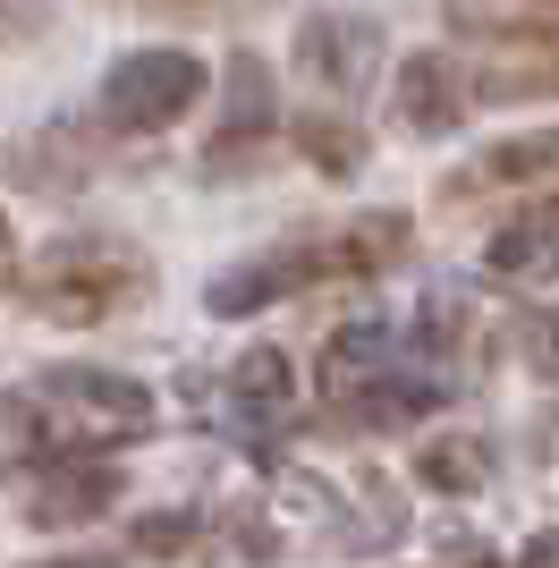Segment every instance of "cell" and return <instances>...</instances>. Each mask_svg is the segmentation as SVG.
<instances>
[{
    "label": "cell",
    "mask_w": 559,
    "mask_h": 568,
    "mask_svg": "<svg viewBox=\"0 0 559 568\" xmlns=\"http://www.w3.org/2000/svg\"><path fill=\"white\" fill-rule=\"evenodd\" d=\"M18 297L43 314V323H111L128 297H144V263L119 255L111 237H77V246H51V255L26 272Z\"/></svg>",
    "instance_id": "obj_1"
},
{
    "label": "cell",
    "mask_w": 559,
    "mask_h": 568,
    "mask_svg": "<svg viewBox=\"0 0 559 568\" xmlns=\"http://www.w3.org/2000/svg\"><path fill=\"white\" fill-rule=\"evenodd\" d=\"M119 128H179L195 102H204V69H195V51H128L102 85Z\"/></svg>",
    "instance_id": "obj_2"
},
{
    "label": "cell",
    "mask_w": 559,
    "mask_h": 568,
    "mask_svg": "<svg viewBox=\"0 0 559 568\" xmlns=\"http://www.w3.org/2000/svg\"><path fill=\"white\" fill-rule=\"evenodd\" d=\"M314 281H331V237H314V246H280V255H255V263H237V272H221L204 306L212 314H263V306H280V297L314 288Z\"/></svg>",
    "instance_id": "obj_3"
},
{
    "label": "cell",
    "mask_w": 559,
    "mask_h": 568,
    "mask_svg": "<svg viewBox=\"0 0 559 568\" xmlns=\"http://www.w3.org/2000/svg\"><path fill=\"white\" fill-rule=\"evenodd\" d=\"M43 407H51V416H85V442H119V433H144V425H153V399H144L136 382L85 374V365L43 374Z\"/></svg>",
    "instance_id": "obj_4"
},
{
    "label": "cell",
    "mask_w": 559,
    "mask_h": 568,
    "mask_svg": "<svg viewBox=\"0 0 559 568\" xmlns=\"http://www.w3.org/2000/svg\"><path fill=\"white\" fill-rule=\"evenodd\" d=\"M466 60L458 51H407L398 60V111H407V128L416 136H449L466 119Z\"/></svg>",
    "instance_id": "obj_5"
},
{
    "label": "cell",
    "mask_w": 559,
    "mask_h": 568,
    "mask_svg": "<svg viewBox=\"0 0 559 568\" xmlns=\"http://www.w3.org/2000/svg\"><path fill=\"white\" fill-rule=\"evenodd\" d=\"M297 60L314 85H331V94H356L373 69V26L365 18H305L297 34Z\"/></svg>",
    "instance_id": "obj_6"
},
{
    "label": "cell",
    "mask_w": 559,
    "mask_h": 568,
    "mask_svg": "<svg viewBox=\"0 0 559 568\" xmlns=\"http://www.w3.org/2000/svg\"><path fill=\"white\" fill-rule=\"evenodd\" d=\"M466 187H559V128H535V136H500L475 162V179H449V195Z\"/></svg>",
    "instance_id": "obj_7"
},
{
    "label": "cell",
    "mask_w": 559,
    "mask_h": 568,
    "mask_svg": "<svg viewBox=\"0 0 559 568\" xmlns=\"http://www.w3.org/2000/svg\"><path fill=\"white\" fill-rule=\"evenodd\" d=\"M102 509H119V475L111 467H60L43 493H34L26 518L34 526H85V518H102Z\"/></svg>",
    "instance_id": "obj_8"
},
{
    "label": "cell",
    "mask_w": 559,
    "mask_h": 568,
    "mask_svg": "<svg viewBox=\"0 0 559 568\" xmlns=\"http://www.w3.org/2000/svg\"><path fill=\"white\" fill-rule=\"evenodd\" d=\"M246 136H272V77H263L255 51L230 60V128H221V144H212V162H230Z\"/></svg>",
    "instance_id": "obj_9"
},
{
    "label": "cell",
    "mask_w": 559,
    "mask_h": 568,
    "mask_svg": "<svg viewBox=\"0 0 559 568\" xmlns=\"http://www.w3.org/2000/svg\"><path fill=\"white\" fill-rule=\"evenodd\" d=\"M491 263H500V272H559V195L491 237Z\"/></svg>",
    "instance_id": "obj_10"
},
{
    "label": "cell",
    "mask_w": 559,
    "mask_h": 568,
    "mask_svg": "<svg viewBox=\"0 0 559 568\" xmlns=\"http://www.w3.org/2000/svg\"><path fill=\"white\" fill-rule=\"evenodd\" d=\"M390 348V323H348V332H331V348H323V382L331 390H365V365Z\"/></svg>",
    "instance_id": "obj_11"
},
{
    "label": "cell",
    "mask_w": 559,
    "mask_h": 568,
    "mask_svg": "<svg viewBox=\"0 0 559 568\" xmlns=\"http://www.w3.org/2000/svg\"><path fill=\"white\" fill-rule=\"evenodd\" d=\"M297 144H305V162H323V170H339L348 179L356 162H365V136H356L339 111H305L297 119Z\"/></svg>",
    "instance_id": "obj_12"
},
{
    "label": "cell",
    "mask_w": 559,
    "mask_h": 568,
    "mask_svg": "<svg viewBox=\"0 0 559 568\" xmlns=\"http://www.w3.org/2000/svg\"><path fill=\"white\" fill-rule=\"evenodd\" d=\"M416 475L433 493H475V484H484V458H475V442H433V450L416 458Z\"/></svg>",
    "instance_id": "obj_13"
},
{
    "label": "cell",
    "mask_w": 559,
    "mask_h": 568,
    "mask_svg": "<svg viewBox=\"0 0 559 568\" xmlns=\"http://www.w3.org/2000/svg\"><path fill=\"white\" fill-rule=\"evenodd\" d=\"M280 399H288V356L280 348L246 356V365H237V407H280Z\"/></svg>",
    "instance_id": "obj_14"
},
{
    "label": "cell",
    "mask_w": 559,
    "mask_h": 568,
    "mask_svg": "<svg viewBox=\"0 0 559 568\" xmlns=\"http://www.w3.org/2000/svg\"><path fill=\"white\" fill-rule=\"evenodd\" d=\"M195 544V518H144L136 535H128V551H144V560H170V551Z\"/></svg>",
    "instance_id": "obj_15"
},
{
    "label": "cell",
    "mask_w": 559,
    "mask_h": 568,
    "mask_svg": "<svg viewBox=\"0 0 559 568\" xmlns=\"http://www.w3.org/2000/svg\"><path fill=\"white\" fill-rule=\"evenodd\" d=\"M34 568H119L111 551H69V560H34Z\"/></svg>",
    "instance_id": "obj_16"
},
{
    "label": "cell",
    "mask_w": 559,
    "mask_h": 568,
    "mask_svg": "<svg viewBox=\"0 0 559 568\" xmlns=\"http://www.w3.org/2000/svg\"><path fill=\"white\" fill-rule=\"evenodd\" d=\"M0 255H9V213H0Z\"/></svg>",
    "instance_id": "obj_17"
},
{
    "label": "cell",
    "mask_w": 559,
    "mask_h": 568,
    "mask_svg": "<svg viewBox=\"0 0 559 568\" xmlns=\"http://www.w3.org/2000/svg\"><path fill=\"white\" fill-rule=\"evenodd\" d=\"M475 568H491V560H475Z\"/></svg>",
    "instance_id": "obj_18"
}]
</instances>
